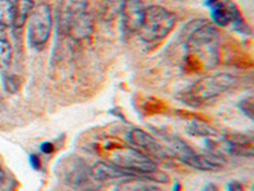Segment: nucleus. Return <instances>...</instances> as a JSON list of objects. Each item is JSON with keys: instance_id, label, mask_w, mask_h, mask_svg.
Listing matches in <instances>:
<instances>
[{"instance_id": "nucleus-1", "label": "nucleus", "mask_w": 254, "mask_h": 191, "mask_svg": "<svg viewBox=\"0 0 254 191\" xmlns=\"http://www.w3.org/2000/svg\"><path fill=\"white\" fill-rule=\"evenodd\" d=\"M187 29V59L196 67L210 68L217 63V29L206 20H197L188 24Z\"/></svg>"}, {"instance_id": "nucleus-2", "label": "nucleus", "mask_w": 254, "mask_h": 191, "mask_svg": "<svg viewBox=\"0 0 254 191\" xmlns=\"http://www.w3.org/2000/svg\"><path fill=\"white\" fill-rule=\"evenodd\" d=\"M58 29L75 41L93 33L94 18L88 10V0H61L58 8Z\"/></svg>"}, {"instance_id": "nucleus-3", "label": "nucleus", "mask_w": 254, "mask_h": 191, "mask_svg": "<svg viewBox=\"0 0 254 191\" xmlns=\"http://www.w3.org/2000/svg\"><path fill=\"white\" fill-rule=\"evenodd\" d=\"M238 83V77L228 73H217L212 76L202 77L183 93V101L192 106H199L233 90Z\"/></svg>"}, {"instance_id": "nucleus-4", "label": "nucleus", "mask_w": 254, "mask_h": 191, "mask_svg": "<svg viewBox=\"0 0 254 191\" xmlns=\"http://www.w3.org/2000/svg\"><path fill=\"white\" fill-rule=\"evenodd\" d=\"M111 163L119 167L136 172L141 180L155 183H168V176L159 172L153 159L136 151L132 147H117L111 151Z\"/></svg>"}, {"instance_id": "nucleus-5", "label": "nucleus", "mask_w": 254, "mask_h": 191, "mask_svg": "<svg viewBox=\"0 0 254 191\" xmlns=\"http://www.w3.org/2000/svg\"><path fill=\"white\" fill-rule=\"evenodd\" d=\"M177 17L174 13L159 5L145 8V17L139 29V37L146 44H155L164 40L174 29Z\"/></svg>"}, {"instance_id": "nucleus-6", "label": "nucleus", "mask_w": 254, "mask_h": 191, "mask_svg": "<svg viewBox=\"0 0 254 191\" xmlns=\"http://www.w3.org/2000/svg\"><path fill=\"white\" fill-rule=\"evenodd\" d=\"M27 22L29 46L33 49H42L50 40L52 31V13L49 4H35Z\"/></svg>"}, {"instance_id": "nucleus-7", "label": "nucleus", "mask_w": 254, "mask_h": 191, "mask_svg": "<svg viewBox=\"0 0 254 191\" xmlns=\"http://www.w3.org/2000/svg\"><path fill=\"white\" fill-rule=\"evenodd\" d=\"M127 138H128V142L132 145V148H135L136 151L141 152L149 158L159 159L167 156V151L163 148V145L154 136L141 129H132L128 133Z\"/></svg>"}, {"instance_id": "nucleus-8", "label": "nucleus", "mask_w": 254, "mask_h": 191, "mask_svg": "<svg viewBox=\"0 0 254 191\" xmlns=\"http://www.w3.org/2000/svg\"><path fill=\"white\" fill-rule=\"evenodd\" d=\"M125 31L137 33L145 17V5L142 0H125L121 14Z\"/></svg>"}, {"instance_id": "nucleus-9", "label": "nucleus", "mask_w": 254, "mask_h": 191, "mask_svg": "<svg viewBox=\"0 0 254 191\" xmlns=\"http://www.w3.org/2000/svg\"><path fill=\"white\" fill-rule=\"evenodd\" d=\"M183 163L192 168H196L199 171H219L225 166V159L220 154L214 153H203V154H196L192 153L182 158Z\"/></svg>"}, {"instance_id": "nucleus-10", "label": "nucleus", "mask_w": 254, "mask_h": 191, "mask_svg": "<svg viewBox=\"0 0 254 191\" xmlns=\"http://www.w3.org/2000/svg\"><path fill=\"white\" fill-rule=\"evenodd\" d=\"M32 0H14L13 1V22L12 26L19 29L27 23L32 8H33Z\"/></svg>"}, {"instance_id": "nucleus-11", "label": "nucleus", "mask_w": 254, "mask_h": 191, "mask_svg": "<svg viewBox=\"0 0 254 191\" xmlns=\"http://www.w3.org/2000/svg\"><path fill=\"white\" fill-rule=\"evenodd\" d=\"M125 0H102L99 5V17L104 22H113L121 14Z\"/></svg>"}, {"instance_id": "nucleus-12", "label": "nucleus", "mask_w": 254, "mask_h": 191, "mask_svg": "<svg viewBox=\"0 0 254 191\" xmlns=\"http://www.w3.org/2000/svg\"><path fill=\"white\" fill-rule=\"evenodd\" d=\"M78 166H74V163L71 162V170L66 172V181L69 185L76 186V188H80V186H84V184L88 181V177L92 176V175L87 174V168L84 167L83 161H79Z\"/></svg>"}, {"instance_id": "nucleus-13", "label": "nucleus", "mask_w": 254, "mask_h": 191, "mask_svg": "<svg viewBox=\"0 0 254 191\" xmlns=\"http://www.w3.org/2000/svg\"><path fill=\"white\" fill-rule=\"evenodd\" d=\"M211 17H212L214 23L219 27H226L230 24L228 6L224 1H217L216 4L211 6Z\"/></svg>"}, {"instance_id": "nucleus-14", "label": "nucleus", "mask_w": 254, "mask_h": 191, "mask_svg": "<svg viewBox=\"0 0 254 191\" xmlns=\"http://www.w3.org/2000/svg\"><path fill=\"white\" fill-rule=\"evenodd\" d=\"M12 45L4 35V31H0V69H6L12 63Z\"/></svg>"}, {"instance_id": "nucleus-15", "label": "nucleus", "mask_w": 254, "mask_h": 191, "mask_svg": "<svg viewBox=\"0 0 254 191\" xmlns=\"http://www.w3.org/2000/svg\"><path fill=\"white\" fill-rule=\"evenodd\" d=\"M226 6H228V12H229V20H230V24H233L237 31L244 32L246 33L247 31H249L248 26H247L246 20L243 19L242 14H240V10L238 9V6L235 5L234 3L231 1H226Z\"/></svg>"}, {"instance_id": "nucleus-16", "label": "nucleus", "mask_w": 254, "mask_h": 191, "mask_svg": "<svg viewBox=\"0 0 254 191\" xmlns=\"http://www.w3.org/2000/svg\"><path fill=\"white\" fill-rule=\"evenodd\" d=\"M13 22V1L0 0V31H5L12 26Z\"/></svg>"}, {"instance_id": "nucleus-17", "label": "nucleus", "mask_w": 254, "mask_h": 191, "mask_svg": "<svg viewBox=\"0 0 254 191\" xmlns=\"http://www.w3.org/2000/svg\"><path fill=\"white\" fill-rule=\"evenodd\" d=\"M144 180L137 179H128L127 181H124L119 186L117 191H160L159 189L153 188V186L147 185L142 183Z\"/></svg>"}, {"instance_id": "nucleus-18", "label": "nucleus", "mask_w": 254, "mask_h": 191, "mask_svg": "<svg viewBox=\"0 0 254 191\" xmlns=\"http://www.w3.org/2000/svg\"><path fill=\"white\" fill-rule=\"evenodd\" d=\"M188 131L192 135L196 136H214L216 135V130L214 127H211L206 122L202 121H193L188 126Z\"/></svg>"}, {"instance_id": "nucleus-19", "label": "nucleus", "mask_w": 254, "mask_h": 191, "mask_svg": "<svg viewBox=\"0 0 254 191\" xmlns=\"http://www.w3.org/2000/svg\"><path fill=\"white\" fill-rule=\"evenodd\" d=\"M4 87L9 93L18 92L20 87V81L17 76H5L4 77Z\"/></svg>"}, {"instance_id": "nucleus-20", "label": "nucleus", "mask_w": 254, "mask_h": 191, "mask_svg": "<svg viewBox=\"0 0 254 191\" xmlns=\"http://www.w3.org/2000/svg\"><path fill=\"white\" fill-rule=\"evenodd\" d=\"M239 108L244 115L248 116L251 120H253V115H254L253 97H248V98L243 99V101L239 103Z\"/></svg>"}, {"instance_id": "nucleus-21", "label": "nucleus", "mask_w": 254, "mask_h": 191, "mask_svg": "<svg viewBox=\"0 0 254 191\" xmlns=\"http://www.w3.org/2000/svg\"><path fill=\"white\" fill-rule=\"evenodd\" d=\"M29 162H31V166L35 168V170H38V168L41 167L40 158H38L37 156H35V154H32V156L29 157Z\"/></svg>"}, {"instance_id": "nucleus-22", "label": "nucleus", "mask_w": 254, "mask_h": 191, "mask_svg": "<svg viewBox=\"0 0 254 191\" xmlns=\"http://www.w3.org/2000/svg\"><path fill=\"white\" fill-rule=\"evenodd\" d=\"M228 191H244L243 190V186L240 185L237 181H231L228 185Z\"/></svg>"}, {"instance_id": "nucleus-23", "label": "nucleus", "mask_w": 254, "mask_h": 191, "mask_svg": "<svg viewBox=\"0 0 254 191\" xmlns=\"http://www.w3.org/2000/svg\"><path fill=\"white\" fill-rule=\"evenodd\" d=\"M5 184H6V174L3 170V167H1V165H0V190L5 186Z\"/></svg>"}, {"instance_id": "nucleus-24", "label": "nucleus", "mask_w": 254, "mask_h": 191, "mask_svg": "<svg viewBox=\"0 0 254 191\" xmlns=\"http://www.w3.org/2000/svg\"><path fill=\"white\" fill-rule=\"evenodd\" d=\"M41 151L46 154L52 153V152H54V145H52L51 143H44V144L41 145Z\"/></svg>"}, {"instance_id": "nucleus-25", "label": "nucleus", "mask_w": 254, "mask_h": 191, "mask_svg": "<svg viewBox=\"0 0 254 191\" xmlns=\"http://www.w3.org/2000/svg\"><path fill=\"white\" fill-rule=\"evenodd\" d=\"M203 191H219V189H217V186L214 185V184H208V185H206L205 188H203Z\"/></svg>"}, {"instance_id": "nucleus-26", "label": "nucleus", "mask_w": 254, "mask_h": 191, "mask_svg": "<svg viewBox=\"0 0 254 191\" xmlns=\"http://www.w3.org/2000/svg\"><path fill=\"white\" fill-rule=\"evenodd\" d=\"M205 1L208 6H212L214 4H216L217 1H220V0H205Z\"/></svg>"}, {"instance_id": "nucleus-27", "label": "nucleus", "mask_w": 254, "mask_h": 191, "mask_svg": "<svg viewBox=\"0 0 254 191\" xmlns=\"http://www.w3.org/2000/svg\"><path fill=\"white\" fill-rule=\"evenodd\" d=\"M176 191H179V185H178V184H177V186H176Z\"/></svg>"}]
</instances>
